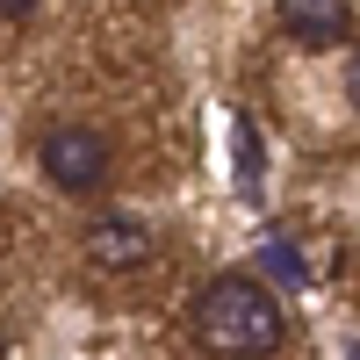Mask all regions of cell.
Returning <instances> with one entry per match:
<instances>
[{
    "label": "cell",
    "instance_id": "3957f363",
    "mask_svg": "<svg viewBox=\"0 0 360 360\" xmlns=\"http://www.w3.org/2000/svg\"><path fill=\"white\" fill-rule=\"evenodd\" d=\"M152 224H137V217H94L79 238V259L94 266V274H137V266H152Z\"/></svg>",
    "mask_w": 360,
    "mask_h": 360
},
{
    "label": "cell",
    "instance_id": "277c9868",
    "mask_svg": "<svg viewBox=\"0 0 360 360\" xmlns=\"http://www.w3.org/2000/svg\"><path fill=\"white\" fill-rule=\"evenodd\" d=\"M274 22H281V37H288V44L317 51V44H339V37H346L353 0H281V8H274Z\"/></svg>",
    "mask_w": 360,
    "mask_h": 360
},
{
    "label": "cell",
    "instance_id": "7a4b0ae2",
    "mask_svg": "<svg viewBox=\"0 0 360 360\" xmlns=\"http://www.w3.org/2000/svg\"><path fill=\"white\" fill-rule=\"evenodd\" d=\"M37 166H44L51 188L94 195L101 180H108V166H115V152H108V137H101L94 123H58V130L37 137Z\"/></svg>",
    "mask_w": 360,
    "mask_h": 360
},
{
    "label": "cell",
    "instance_id": "52a82bcc",
    "mask_svg": "<svg viewBox=\"0 0 360 360\" xmlns=\"http://www.w3.org/2000/svg\"><path fill=\"white\" fill-rule=\"evenodd\" d=\"M37 8H44V0H0V22H29Z\"/></svg>",
    "mask_w": 360,
    "mask_h": 360
},
{
    "label": "cell",
    "instance_id": "ba28073f",
    "mask_svg": "<svg viewBox=\"0 0 360 360\" xmlns=\"http://www.w3.org/2000/svg\"><path fill=\"white\" fill-rule=\"evenodd\" d=\"M346 86H353V101H360V51H353V79H346Z\"/></svg>",
    "mask_w": 360,
    "mask_h": 360
},
{
    "label": "cell",
    "instance_id": "6da1fadb",
    "mask_svg": "<svg viewBox=\"0 0 360 360\" xmlns=\"http://www.w3.org/2000/svg\"><path fill=\"white\" fill-rule=\"evenodd\" d=\"M188 324H195V346L217 353V360H259V353H274L281 332H288L274 288L252 281V274H224V281H209V288L195 295Z\"/></svg>",
    "mask_w": 360,
    "mask_h": 360
},
{
    "label": "cell",
    "instance_id": "9c48e42d",
    "mask_svg": "<svg viewBox=\"0 0 360 360\" xmlns=\"http://www.w3.org/2000/svg\"><path fill=\"white\" fill-rule=\"evenodd\" d=\"M0 360H8V317H0Z\"/></svg>",
    "mask_w": 360,
    "mask_h": 360
},
{
    "label": "cell",
    "instance_id": "5b68a950",
    "mask_svg": "<svg viewBox=\"0 0 360 360\" xmlns=\"http://www.w3.org/2000/svg\"><path fill=\"white\" fill-rule=\"evenodd\" d=\"M259 266H266V274H274V281H310V266H303V252H295L288 245V238H281V245H259Z\"/></svg>",
    "mask_w": 360,
    "mask_h": 360
},
{
    "label": "cell",
    "instance_id": "8992f818",
    "mask_svg": "<svg viewBox=\"0 0 360 360\" xmlns=\"http://www.w3.org/2000/svg\"><path fill=\"white\" fill-rule=\"evenodd\" d=\"M238 180H259V144H252V123H238Z\"/></svg>",
    "mask_w": 360,
    "mask_h": 360
}]
</instances>
